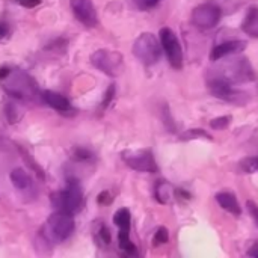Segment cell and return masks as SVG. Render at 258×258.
Segmentation results:
<instances>
[{"mask_svg": "<svg viewBox=\"0 0 258 258\" xmlns=\"http://www.w3.org/2000/svg\"><path fill=\"white\" fill-rule=\"evenodd\" d=\"M154 197L160 204H169L174 200V189L168 181H157L154 186Z\"/></svg>", "mask_w": 258, "mask_h": 258, "instance_id": "17", "label": "cell"}, {"mask_svg": "<svg viewBox=\"0 0 258 258\" xmlns=\"http://www.w3.org/2000/svg\"><path fill=\"white\" fill-rule=\"evenodd\" d=\"M133 54L144 65L151 67V65L157 63L162 56L160 41L153 33L145 32L136 38V41L133 44Z\"/></svg>", "mask_w": 258, "mask_h": 258, "instance_id": "5", "label": "cell"}, {"mask_svg": "<svg viewBox=\"0 0 258 258\" xmlns=\"http://www.w3.org/2000/svg\"><path fill=\"white\" fill-rule=\"evenodd\" d=\"M180 139L181 141H194V139H207L209 141V139H212V136L203 128H192V130H187V132L181 133Z\"/></svg>", "mask_w": 258, "mask_h": 258, "instance_id": "19", "label": "cell"}, {"mask_svg": "<svg viewBox=\"0 0 258 258\" xmlns=\"http://www.w3.org/2000/svg\"><path fill=\"white\" fill-rule=\"evenodd\" d=\"M42 100L48 106H51L53 109H56L59 112H68L71 109V103L68 101V98L57 94V92H53V91H44L42 92Z\"/></svg>", "mask_w": 258, "mask_h": 258, "instance_id": "14", "label": "cell"}, {"mask_svg": "<svg viewBox=\"0 0 258 258\" xmlns=\"http://www.w3.org/2000/svg\"><path fill=\"white\" fill-rule=\"evenodd\" d=\"M6 33H8V27H6L5 24H0V39H2Z\"/></svg>", "mask_w": 258, "mask_h": 258, "instance_id": "32", "label": "cell"}, {"mask_svg": "<svg viewBox=\"0 0 258 258\" xmlns=\"http://www.w3.org/2000/svg\"><path fill=\"white\" fill-rule=\"evenodd\" d=\"M246 207H248L249 215L252 216V219L255 221V224H257L258 227V206L254 201H248V203H246Z\"/></svg>", "mask_w": 258, "mask_h": 258, "instance_id": "28", "label": "cell"}, {"mask_svg": "<svg viewBox=\"0 0 258 258\" xmlns=\"http://www.w3.org/2000/svg\"><path fill=\"white\" fill-rule=\"evenodd\" d=\"M219 60H221V63H218L209 70V77L221 79L230 85L248 83L255 79L254 68L248 57L234 54L233 57L225 56Z\"/></svg>", "mask_w": 258, "mask_h": 258, "instance_id": "2", "label": "cell"}, {"mask_svg": "<svg viewBox=\"0 0 258 258\" xmlns=\"http://www.w3.org/2000/svg\"><path fill=\"white\" fill-rule=\"evenodd\" d=\"M0 85L2 88L14 98L24 101H38L42 98V92L39 91L35 79L20 68L2 67L0 68Z\"/></svg>", "mask_w": 258, "mask_h": 258, "instance_id": "1", "label": "cell"}, {"mask_svg": "<svg viewBox=\"0 0 258 258\" xmlns=\"http://www.w3.org/2000/svg\"><path fill=\"white\" fill-rule=\"evenodd\" d=\"M168 240H169V233H168V230H166L165 227H160V228L156 231L154 237H153V245H154V246H160V245H165Z\"/></svg>", "mask_w": 258, "mask_h": 258, "instance_id": "22", "label": "cell"}, {"mask_svg": "<svg viewBox=\"0 0 258 258\" xmlns=\"http://www.w3.org/2000/svg\"><path fill=\"white\" fill-rule=\"evenodd\" d=\"M91 63L100 70L101 73L107 74L109 77H116L124 70V57L119 51L112 50H97L91 54Z\"/></svg>", "mask_w": 258, "mask_h": 258, "instance_id": "6", "label": "cell"}, {"mask_svg": "<svg viewBox=\"0 0 258 258\" xmlns=\"http://www.w3.org/2000/svg\"><path fill=\"white\" fill-rule=\"evenodd\" d=\"M248 255H249V257L258 258V245H254V246L248 251Z\"/></svg>", "mask_w": 258, "mask_h": 258, "instance_id": "31", "label": "cell"}, {"mask_svg": "<svg viewBox=\"0 0 258 258\" xmlns=\"http://www.w3.org/2000/svg\"><path fill=\"white\" fill-rule=\"evenodd\" d=\"M97 239L100 240L101 245H109V243H110V240H112L110 231H109V228H107L104 224L100 225V228H98V231H97Z\"/></svg>", "mask_w": 258, "mask_h": 258, "instance_id": "25", "label": "cell"}, {"mask_svg": "<svg viewBox=\"0 0 258 258\" xmlns=\"http://www.w3.org/2000/svg\"><path fill=\"white\" fill-rule=\"evenodd\" d=\"M240 169L246 174H254L258 172V157H246L240 160Z\"/></svg>", "mask_w": 258, "mask_h": 258, "instance_id": "20", "label": "cell"}, {"mask_svg": "<svg viewBox=\"0 0 258 258\" xmlns=\"http://www.w3.org/2000/svg\"><path fill=\"white\" fill-rule=\"evenodd\" d=\"M231 124V116H218L210 121V127L215 130H225Z\"/></svg>", "mask_w": 258, "mask_h": 258, "instance_id": "23", "label": "cell"}, {"mask_svg": "<svg viewBox=\"0 0 258 258\" xmlns=\"http://www.w3.org/2000/svg\"><path fill=\"white\" fill-rule=\"evenodd\" d=\"M97 201H98L100 206H109V204H112L113 198H112V195H110L107 190H104V192H101V194L98 195Z\"/></svg>", "mask_w": 258, "mask_h": 258, "instance_id": "27", "label": "cell"}, {"mask_svg": "<svg viewBox=\"0 0 258 258\" xmlns=\"http://www.w3.org/2000/svg\"><path fill=\"white\" fill-rule=\"evenodd\" d=\"M246 41L243 39H228V41H224V42H219L213 47L212 53H210V59L215 62V60H219L225 56H233V54H239L242 53L245 48H246Z\"/></svg>", "mask_w": 258, "mask_h": 258, "instance_id": "12", "label": "cell"}, {"mask_svg": "<svg viewBox=\"0 0 258 258\" xmlns=\"http://www.w3.org/2000/svg\"><path fill=\"white\" fill-rule=\"evenodd\" d=\"M51 206L57 212L68 215H76L83 207V192L80 183L74 178L68 180V184L63 190L54 192L51 195Z\"/></svg>", "mask_w": 258, "mask_h": 258, "instance_id": "3", "label": "cell"}, {"mask_svg": "<svg viewBox=\"0 0 258 258\" xmlns=\"http://www.w3.org/2000/svg\"><path fill=\"white\" fill-rule=\"evenodd\" d=\"M216 201H218V204H219L224 210H227L228 213H231V215H234V216H240V215H242V207H240V204H239L236 195H233V194H230V192H219V194L216 195Z\"/></svg>", "mask_w": 258, "mask_h": 258, "instance_id": "13", "label": "cell"}, {"mask_svg": "<svg viewBox=\"0 0 258 258\" xmlns=\"http://www.w3.org/2000/svg\"><path fill=\"white\" fill-rule=\"evenodd\" d=\"M207 86H209V91H210V94L213 97H216L219 100H224V101H228V103L245 104L249 100L248 95H245L243 92L234 89L233 85H230V83H227V82H224L221 79L209 77Z\"/></svg>", "mask_w": 258, "mask_h": 258, "instance_id": "10", "label": "cell"}, {"mask_svg": "<svg viewBox=\"0 0 258 258\" xmlns=\"http://www.w3.org/2000/svg\"><path fill=\"white\" fill-rule=\"evenodd\" d=\"M221 18H222V9L213 0L204 2L192 11V23L198 29H204V30L213 29L215 26H218Z\"/></svg>", "mask_w": 258, "mask_h": 258, "instance_id": "8", "label": "cell"}, {"mask_svg": "<svg viewBox=\"0 0 258 258\" xmlns=\"http://www.w3.org/2000/svg\"><path fill=\"white\" fill-rule=\"evenodd\" d=\"M71 11L74 17L86 27H95L98 24L97 9L92 0H70Z\"/></svg>", "mask_w": 258, "mask_h": 258, "instance_id": "11", "label": "cell"}, {"mask_svg": "<svg viewBox=\"0 0 258 258\" xmlns=\"http://www.w3.org/2000/svg\"><path fill=\"white\" fill-rule=\"evenodd\" d=\"M160 44L163 47V51L166 53V57L171 67L175 70H180L183 67L184 54H183V48L177 35L169 27H163L160 30Z\"/></svg>", "mask_w": 258, "mask_h": 258, "instance_id": "9", "label": "cell"}, {"mask_svg": "<svg viewBox=\"0 0 258 258\" xmlns=\"http://www.w3.org/2000/svg\"><path fill=\"white\" fill-rule=\"evenodd\" d=\"M17 2L24 8H35L41 3V0H17Z\"/></svg>", "mask_w": 258, "mask_h": 258, "instance_id": "30", "label": "cell"}, {"mask_svg": "<svg viewBox=\"0 0 258 258\" xmlns=\"http://www.w3.org/2000/svg\"><path fill=\"white\" fill-rule=\"evenodd\" d=\"M5 112H6V118H8V121H9L11 124L18 122L20 118H21V113H20L18 107H17L14 103H8L6 107H5Z\"/></svg>", "mask_w": 258, "mask_h": 258, "instance_id": "21", "label": "cell"}, {"mask_svg": "<svg viewBox=\"0 0 258 258\" xmlns=\"http://www.w3.org/2000/svg\"><path fill=\"white\" fill-rule=\"evenodd\" d=\"M9 178H11V183L14 184V187L20 192H27L32 189V178L23 168L14 169L9 174Z\"/></svg>", "mask_w": 258, "mask_h": 258, "instance_id": "15", "label": "cell"}, {"mask_svg": "<svg viewBox=\"0 0 258 258\" xmlns=\"http://www.w3.org/2000/svg\"><path fill=\"white\" fill-rule=\"evenodd\" d=\"M73 157L77 162H91L94 159V154L89 150H86V148H74Z\"/></svg>", "mask_w": 258, "mask_h": 258, "instance_id": "24", "label": "cell"}, {"mask_svg": "<svg viewBox=\"0 0 258 258\" xmlns=\"http://www.w3.org/2000/svg\"><path fill=\"white\" fill-rule=\"evenodd\" d=\"M74 228H76V224H74L73 215L56 212L48 216L44 225V237L51 243H60L74 233Z\"/></svg>", "mask_w": 258, "mask_h": 258, "instance_id": "4", "label": "cell"}, {"mask_svg": "<svg viewBox=\"0 0 258 258\" xmlns=\"http://www.w3.org/2000/svg\"><path fill=\"white\" fill-rule=\"evenodd\" d=\"M121 159L124 163L138 172H147V174H157L159 166L156 162V157L151 150H125L121 153Z\"/></svg>", "mask_w": 258, "mask_h": 258, "instance_id": "7", "label": "cell"}, {"mask_svg": "<svg viewBox=\"0 0 258 258\" xmlns=\"http://www.w3.org/2000/svg\"><path fill=\"white\" fill-rule=\"evenodd\" d=\"M113 224L119 228V233L130 234V227H132V215L128 209H119L113 215Z\"/></svg>", "mask_w": 258, "mask_h": 258, "instance_id": "18", "label": "cell"}, {"mask_svg": "<svg viewBox=\"0 0 258 258\" xmlns=\"http://www.w3.org/2000/svg\"><path fill=\"white\" fill-rule=\"evenodd\" d=\"M162 0H133V3L136 5V8L142 9V11H147V9H151L154 6H157Z\"/></svg>", "mask_w": 258, "mask_h": 258, "instance_id": "26", "label": "cell"}, {"mask_svg": "<svg viewBox=\"0 0 258 258\" xmlns=\"http://www.w3.org/2000/svg\"><path fill=\"white\" fill-rule=\"evenodd\" d=\"M242 30L251 36V38H258V8L252 6L248 9L243 23H242Z\"/></svg>", "mask_w": 258, "mask_h": 258, "instance_id": "16", "label": "cell"}, {"mask_svg": "<svg viewBox=\"0 0 258 258\" xmlns=\"http://www.w3.org/2000/svg\"><path fill=\"white\" fill-rule=\"evenodd\" d=\"M113 97H115V85H110L109 89H107V92H106V97H104V100H103V109H104L106 106H109V103L112 101Z\"/></svg>", "mask_w": 258, "mask_h": 258, "instance_id": "29", "label": "cell"}]
</instances>
